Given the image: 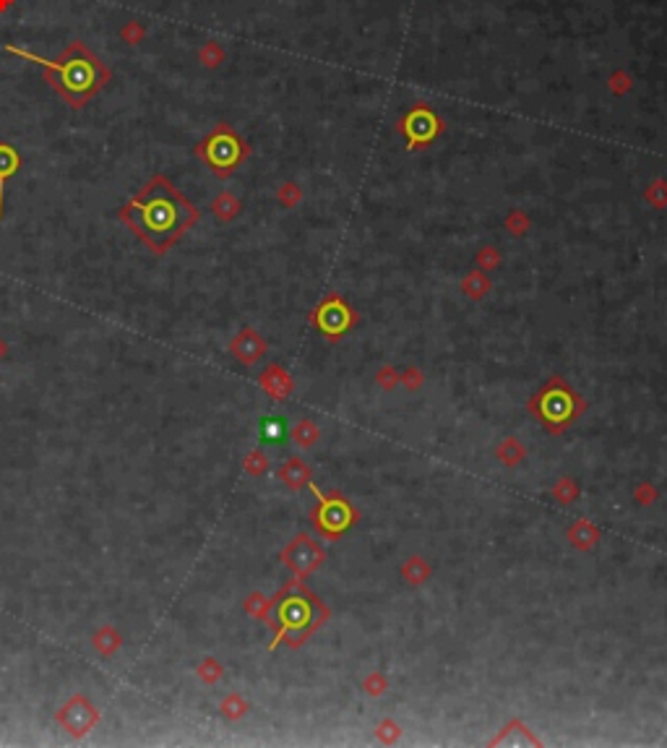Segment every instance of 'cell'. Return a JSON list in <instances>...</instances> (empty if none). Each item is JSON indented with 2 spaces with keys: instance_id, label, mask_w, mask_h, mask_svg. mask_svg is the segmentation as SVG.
<instances>
[{
  "instance_id": "6da1fadb",
  "label": "cell",
  "mask_w": 667,
  "mask_h": 748,
  "mask_svg": "<svg viewBox=\"0 0 667 748\" xmlns=\"http://www.w3.org/2000/svg\"><path fill=\"white\" fill-rule=\"evenodd\" d=\"M117 216L143 245H149L154 253H164L183 238L186 230L196 225L199 209L164 175H157L120 209Z\"/></svg>"
},
{
  "instance_id": "7a4b0ae2",
  "label": "cell",
  "mask_w": 667,
  "mask_h": 748,
  "mask_svg": "<svg viewBox=\"0 0 667 748\" xmlns=\"http://www.w3.org/2000/svg\"><path fill=\"white\" fill-rule=\"evenodd\" d=\"M8 52H16V55H21V58L32 60L37 65H42L47 71L50 83H52V89H55L70 107H83L107 81H110L107 65L97 58L83 42H70L68 48L63 50L55 60L37 58V55L26 52V50H19V48H8Z\"/></svg>"
},
{
  "instance_id": "3957f363",
  "label": "cell",
  "mask_w": 667,
  "mask_h": 748,
  "mask_svg": "<svg viewBox=\"0 0 667 748\" xmlns=\"http://www.w3.org/2000/svg\"><path fill=\"white\" fill-rule=\"evenodd\" d=\"M326 607L318 603L313 594L303 589L297 582H292L284 592L271 603V616L269 620L277 629V636L271 641V649L287 641L290 647H297L300 641H305L313 631L326 620Z\"/></svg>"
},
{
  "instance_id": "277c9868",
  "label": "cell",
  "mask_w": 667,
  "mask_h": 748,
  "mask_svg": "<svg viewBox=\"0 0 667 748\" xmlns=\"http://www.w3.org/2000/svg\"><path fill=\"white\" fill-rule=\"evenodd\" d=\"M529 412L550 433H561L584 412V402L566 386L563 378H552L529 399Z\"/></svg>"
},
{
  "instance_id": "5b68a950",
  "label": "cell",
  "mask_w": 667,
  "mask_h": 748,
  "mask_svg": "<svg viewBox=\"0 0 667 748\" xmlns=\"http://www.w3.org/2000/svg\"><path fill=\"white\" fill-rule=\"evenodd\" d=\"M310 490L318 496V506L313 511V524H316L318 534H323L328 540L339 537L341 532H347L352 524L357 522V511L350 506V501L341 498L339 493L334 496H321L313 483H310Z\"/></svg>"
},
{
  "instance_id": "8992f818",
  "label": "cell",
  "mask_w": 667,
  "mask_h": 748,
  "mask_svg": "<svg viewBox=\"0 0 667 748\" xmlns=\"http://www.w3.org/2000/svg\"><path fill=\"white\" fill-rule=\"evenodd\" d=\"M199 156L206 165L217 172V175H230L235 170V165L243 159V143L237 141V136L232 131H227L224 125H219L217 131L206 136L199 143Z\"/></svg>"
},
{
  "instance_id": "52a82bcc",
  "label": "cell",
  "mask_w": 667,
  "mask_h": 748,
  "mask_svg": "<svg viewBox=\"0 0 667 748\" xmlns=\"http://www.w3.org/2000/svg\"><path fill=\"white\" fill-rule=\"evenodd\" d=\"M326 558L323 547L313 543V537L297 534L290 545L281 550V563L295 574V579H303L310 571H316Z\"/></svg>"
},
{
  "instance_id": "ba28073f",
  "label": "cell",
  "mask_w": 667,
  "mask_h": 748,
  "mask_svg": "<svg viewBox=\"0 0 667 748\" xmlns=\"http://www.w3.org/2000/svg\"><path fill=\"white\" fill-rule=\"evenodd\" d=\"M58 722L63 725L73 738H81L92 730L94 725L99 722V709H97L86 696L76 694V696H70V699L60 707Z\"/></svg>"
},
{
  "instance_id": "9c48e42d",
  "label": "cell",
  "mask_w": 667,
  "mask_h": 748,
  "mask_svg": "<svg viewBox=\"0 0 667 748\" xmlns=\"http://www.w3.org/2000/svg\"><path fill=\"white\" fill-rule=\"evenodd\" d=\"M352 321H355L352 310L341 303L339 297H331V300H326V303H323V305L318 308V313H316L318 329L326 334L328 339H339L341 334L352 326Z\"/></svg>"
},
{
  "instance_id": "30bf717a",
  "label": "cell",
  "mask_w": 667,
  "mask_h": 748,
  "mask_svg": "<svg viewBox=\"0 0 667 748\" xmlns=\"http://www.w3.org/2000/svg\"><path fill=\"white\" fill-rule=\"evenodd\" d=\"M230 352H232L243 365H256L258 360L263 357V352H266V342H263L261 334H256L253 329H243V332L232 339Z\"/></svg>"
},
{
  "instance_id": "8fae6325",
  "label": "cell",
  "mask_w": 667,
  "mask_h": 748,
  "mask_svg": "<svg viewBox=\"0 0 667 748\" xmlns=\"http://www.w3.org/2000/svg\"><path fill=\"white\" fill-rule=\"evenodd\" d=\"M261 389L269 394V396H274L277 402H281V399H287L292 394V378L279 365H269V368L261 373Z\"/></svg>"
},
{
  "instance_id": "7c38bea8",
  "label": "cell",
  "mask_w": 667,
  "mask_h": 748,
  "mask_svg": "<svg viewBox=\"0 0 667 748\" xmlns=\"http://www.w3.org/2000/svg\"><path fill=\"white\" fill-rule=\"evenodd\" d=\"M21 167V154L8 141H0V219H3V199H6V183L16 175Z\"/></svg>"
},
{
  "instance_id": "4fadbf2b",
  "label": "cell",
  "mask_w": 667,
  "mask_h": 748,
  "mask_svg": "<svg viewBox=\"0 0 667 748\" xmlns=\"http://www.w3.org/2000/svg\"><path fill=\"white\" fill-rule=\"evenodd\" d=\"M279 480L287 487L300 490L303 485H310V467H308L303 459L292 456V459H287V462L279 467Z\"/></svg>"
},
{
  "instance_id": "5bb4252c",
  "label": "cell",
  "mask_w": 667,
  "mask_h": 748,
  "mask_svg": "<svg viewBox=\"0 0 667 748\" xmlns=\"http://www.w3.org/2000/svg\"><path fill=\"white\" fill-rule=\"evenodd\" d=\"M568 540H571V545L579 547V550H589V547L597 545L599 529L595 524H589L581 519V522H576L574 527L568 529Z\"/></svg>"
},
{
  "instance_id": "9a60e30c",
  "label": "cell",
  "mask_w": 667,
  "mask_h": 748,
  "mask_svg": "<svg viewBox=\"0 0 667 748\" xmlns=\"http://www.w3.org/2000/svg\"><path fill=\"white\" fill-rule=\"evenodd\" d=\"M258 436H261L263 443H279V441H284L287 438V423H284V417L279 415L263 417L261 425H258Z\"/></svg>"
},
{
  "instance_id": "2e32d148",
  "label": "cell",
  "mask_w": 667,
  "mask_h": 748,
  "mask_svg": "<svg viewBox=\"0 0 667 748\" xmlns=\"http://www.w3.org/2000/svg\"><path fill=\"white\" fill-rule=\"evenodd\" d=\"M94 647H97L99 654L110 657V654H115L120 649V634L112 626H102V629L94 634Z\"/></svg>"
},
{
  "instance_id": "e0dca14e",
  "label": "cell",
  "mask_w": 667,
  "mask_h": 748,
  "mask_svg": "<svg viewBox=\"0 0 667 748\" xmlns=\"http://www.w3.org/2000/svg\"><path fill=\"white\" fill-rule=\"evenodd\" d=\"M401 576H404L410 584H415V587H420V584L430 576V566H428L422 558H410L404 566H401Z\"/></svg>"
},
{
  "instance_id": "ac0fdd59",
  "label": "cell",
  "mask_w": 667,
  "mask_h": 748,
  "mask_svg": "<svg viewBox=\"0 0 667 748\" xmlns=\"http://www.w3.org/2000/svg\"><path fill=\"white\" fill-rule=\"evenodd\" d=\"M495 456H498L506 467H516V464L524 459V449H521V443H519L516 438H506L504 443L498 446Z\"/></svg>"
},
{
  "instance_id": "d6986e66",
  "label": "cell",
  "mask_w": 667,
  "mask_h": 748,
  "mask_svg": "<svg viewBox=\"0 0 667 748\" xmlns=\"http://www.w3.org/2000/svg\"><path fill=\"white\" fill-rule=\"evenodd\" d=\"M292 441L300 446V449H310L313 443L318 441V427L310 423V420H303L292 427Z\"/></svg>"
},
{
  "instance_id": "ffe728a7",
  "label": "cell",
  "mask_w": 667,
  "mask_h": 748,
  "mask_svg": "<svg viewBox=\"0 0 667 748\" xmlns=\"http://www.w3.org/2000/svg\"><path fill=\"white\" fill-rule=\"evenodd\" d=\"M219 709H222V714L227 717V720H240V717L248 712V701L243 699L240 694H230V696L222 701V707H219Z\"/></svg>"
},
{
  "instance_id": "44dd1931",
  "label": "cell",
  "mask_w": 667,
  "mask_h": 748,
  "mask_svg": "<svg viewBox=\"0 0 667 748\" xmlns=\"http://www.w3.org/2000/svg\"><path fill=\"white\" fill-rule=\"evenodd\" d=\"M246 610L250 613V616L269 620V616H271V603L266 600V597H261V594H250V597H248V603H246Z\"/></svg>"
},
{
  "instance_id": "7402d4cb",
  "label": "cell",
  "mask_w": 667,
  "mask_h": 748,
  "mask_svg": "<svg viewBox=\"0 0 667 748\" xmlns=\"http://www.w3.org/2000/svg\"><path fill=\"white\" fill-rule=\"evenodd\" d=\"M199 676H201V680H203V683L214 686V683L222 678V665H219L214 657H206V660L199 665Z\"/></svg>"
},
{
  "instance_id": "603a6c76",
  "label": "cell",
  "mask_w": 667,
  "mask_h": 748,
  "mask_svg": "<svg viewBox=\"0 0 667 748\" xmlns=\"http://www.w3.org/2000/svg\"><path fill=\"white\" fill-rule=\"evenodd\" d=\"M552 496L561 501V503H571L579 496V485H576L571 477H563L561 483L552 487Z\"/></svg>"
},
{
  "instance_id": "cb8c5ba5",
  "label": "cell",
  "mask_w": 667,
  "mask_h": 748,
  "mask_svg": "<svg viewBox=\"0 0 667 748\" xmlns=\"http://www.w3.org/2000/svg\"><path fill=\"white\" fill-rule=\"evenodd\" d=\"M269 469V459L263 456V452H250L246 456V472L248 475H263Z\"/></svg>"
},
{
  "instance_id": "d4e9b609",
  "label": "cell",
  "mask_w": 667,
  "mask_h": 748,
  "mask_svg": "<svg viewBox=\"0 0 667 748\" xmlns=\"http://www.w3.org/2000/svg\"><path fill=\"white\" fill-rule=\"evenodd\" d=\"M386 686H388V680H386L384 676H381V673H373V676H368V678H365V683H363V689L368 691L370 696H381V694L386 691Z\"/></svg>"
},
{
  "instance_id": "484cf974",
  "label": "cell",
  "mask_w": 667,
  "mask_h": 748,
  "mask_svg": "<svg viewBox=\"0 0 667 748\" xmlns=\"http://www.w3.org/2000/svg\"><path fill=\"white\" fill-rule=\"evenodd\" d=\"M214 212L219 214L222 219H230V216H235V212H237V203H235L230 196H222L219 201L214 203Z\"/></svg>"
},
{
  "instance_id": "4316f807",
  "label": "cell",
  "mask_w": 667,
  "mask_h": 748,
  "mask_svg": "<svg viewBox=\"0 0 667 748\" xmlns=\"http://www.w3.org/2000/svg\"><path fill=\"white\" fill-rule=\"evenodd\" d=\"M378 738L384 740V743H394L399 738V727L391 720H386V722H381L378 725Z\"/></svg>"
},
{
  "instance_id": "83f0119b",
  "label": "cell",
  "mask_w": 667,
  "mask_h": 748,
  "mask_svg": "<svg viewBox=\"0 0 667 748\" xmlns=\"http://www.w3.org/2000/svg\"><path fill=\"white\" fill-rule=\"evenodd\" d=\"M397 381H399V376H397V370H394V368H381V370H378V383H381L384 389H394V386H397Z\"/></svg>"
},
{
  "instance_id": "f1b7e54d",
  "label": "cell",
  "mask_w": 667,
  "mask_h": 748,
  "mask_svg": "<svg viewBox=\"0 0 667 748\" xmlns=\"http://www.w3.org/2000/svg\"><path fill=\"white\" fill-rule=\"evenodd\" d=\"M399 381H401V383H407L410 389H417V386L422 383V373L417 368H410V370H404V376H399Z\"/></svg>"
},
{
  "instance_id": "f546056e",
  "label": "cell",
  "mask_w": 667,
  "mask_h": 748,
  "mask_svg": "<svg viewBox=\"0 0 667 748\" xmlns=\"http://www.w3.org/2000/svg\"><path fill=\"white\" fill-rule=\"evenodd\" d=\"M633 496H636V501H639V503H644V506H646V503H652V501L657 498V490L652 485H641V487H636V493H633Z\"/></svg>"
},
{
  "instance_id": "4dcf8cb0",
  "label": "cell",
  "mask_w": 667,
  "mask_h": 748,
  "mask_svg": "<svg viewBox=\"0 0 667 748\" xmlns=\"http://www.w3.org/2000/svg\"><path fill=\"white\" fill-rule=\"evenodd\" d=\"M3 355H6V342L0 339V360H3Z\"/></svg>"
}]
</instances>
